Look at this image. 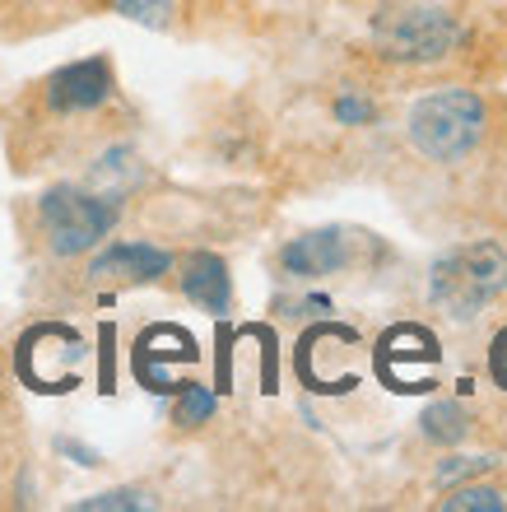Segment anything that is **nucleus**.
Returning a JSON list of instances; mask_svg holds the SVG:
<instances>
[{"mask_svg": "<svg viewBox=\"0 0 507 512\" xmlns=\"http://www.w3.org/2000/svg\"><path fill=\"white\" fill-rule=\"evenodd\" d=\"M507 289V247L498 243H470L447 252L428 275V298L447 317L470 322Z\"/></svg>", "mask_w": 507, "mask_h": 512, "instance_id": "1", "label": "nucleus"}, {"mask_svg": "<svg viewBox=\"0 0 507 512\" xmlns=\"http://www.w3.org/2000/svg\"><path fill=\"white\" fill-rule=\"evenodd\" d=\"M484 135V103L470 89H438L414 103L410 140L433 163H456L480 145Z\"/></svg>", "mask_w": 507, "mask_h": 512, "instance_id": "2", "label": "nucleus"}, {"mask_svg": "<svg viewBox=\"0 0 507 512\" xmlns=\"http://www.w3.org/2000/svg\"><path fill=\"white\" fill-rule=\"evenodd\" d=\"M140 182V159H135L131 149H107L103 159L89 168V187L98 191V196H107V201H117L126 187H135Z\"/></svg>", "mask_w": 507, "mask_h": 512, "instance_id": "9", "label": "nucleus"}, {"mask_svg": "<svg viewBox=\"0 0 507 512\" xmlns=\"http://www.w3.org/2000/svg\"><path fill=\"white\" fill-rule=\"evenodd\" d=\"M349 261V243L340 229H312L294 243H284L280 252V266L284 275H294V280H317V275H331Z\"/></svg>", "mask_w": 507, "mask_h": 512, "instance_id": "6", "label": "nucleus"}, {"mask_svg": "<svg viewBox=\"0 0 507 512\" xmlns=\"http://www.w3.org/2000/svg\"><path fill=\"white\" fill-rule=\"evenodd\" d=\"M461 42V28L447 10L433 5H410V10H391L377 19V52L387 61H442Z\"/></svg>", "mask_w": 507, "mask_h": 512, "instance_id": "4", "label": "nucleus"}, {"mask_svg": "<svg viewBox=\"0 0 507 512\" xmlns=\"http://www.w3.org/2000/svg\"><path fill=\"white\" fill-rule=\"evenodd\" d=\"M168 266H173V256L163 252V247L117 243L94 256L89 275L94 280H117V284H149V280H159V275H168Z\"/></svg>", "mask_w": 507, "mask_h": 512, "instance_id": "7", "label": "nucleus"}, {"mask_svg": "<svg viewBox=\"0 0 507 512\" xmlns=\"http://www.w3.org/2000/svg\"><path fill=\"white\" fill-rule=\"evenodd\" d=\"M377 117V108L363 94H340L335 98V122L340 126H368Z\"/></svg>", "mask_w": 507, "mask_h": 512, "instance_id": "15", "label": "nucleus"}, {"mask_svg": "<svg viewBox=\"0 0 507 512\" xmlns=\"http://www.w3.org/2000/svg\"><path fill=\"white\" fill-rule=\"evenodd\" d=\"M210 415H214V391L201 387V382H187L182 396H177V424H182V429H196V424H205Z\"/></svg>", "mask_w": 507, "mask_h": 512, "instance_id": "12", "label": "nucleus"}, {"mask_svg": "<svg viewBox=\"0 0 507 512\" xmlns=\"http://www.w3.org/2000/svg\"><path fill=\"white\" fill-rule=\"evenodd\" d=\"M38 219L47 233V247L56 256H80L98 247L117 224V201L84 187H52L38 201Z\"/></svg>", "mask_w": 507, "mask_h": 512, "instance_id": "3", "label": "nucleus"}, {"mask_svg": "<svg viewBox=\"0 0 507 512\" xmlns=\"http://www.w3.org/2000/svg\"><path fill=\"white\" fill-rule=\"evenodd\" d=\"M149 508V494L140 489H107V494H94V499H80V512H140Z\"/></svg>", "mask_w": 507, "mask_h": 512, "instance_id": "13", "label": "nucleus"}, {"mask_svg": "<svg viewBox=\"0 0 507 512\" xmlns=\"http://www.w3.org/2000/svg\"><path fill=\"white\" fill-rule=\"evenodd\" d=\"M182 294L205 312H228V303H233L228 266L214 252H191L187 266H182Z\"/></svg>", "mask_w": 507, "mask_h": 512, "instance_id": "8", "label": "nucleus"}, {"mask_svg": "<svg viewBox=\"0 0 507 512\" xmlns=\"http://www.w3.org/2000/svg\"><path fill=\"white\" fill-rule=\"evenodd\" d=\"M442 508L447 512H503L507 499L498 494V489H456L452 499H442Z\"/></svg>", "mask_w": 507, "mask_h": 512, "instance_id": "14", "label": "nucleus"}, {"mask_svg": "<svg viewBox=\"0 0 507 512\" xmlns=\"http://www.w3.org/2000/svg\"><path fill=\"white\" fill-rule=\"evenodd\" d=\"M121 19L131 24H145V28H168L173 24V0H107Z\"/></svg>", "mask_w": 507, "mask_h": 512, "instance_id": "11", "label": "nucleus"}, {"mask_svg": "<svg viewBox=\"0 0 507 512\" xmlns=\"http://www.w3.org/2000/svg\"><path fill=\"white\" fill-rule=\"evenodd\" d=\"M466 429H470V419L456 401H438V405H428L424 410V433L433 438V443H461Z\"/></svg>", "mask_w": 507, "mask_h": 512, "instance_id": "10", "label": "nucleus"}, {"mask_svg": "<svg viewBox=\"0 0 507 512\" xmlns=\"http://www.w3.org/2000/svg\"><path fill=\"white\" fill-rule=\"evenodd\" d=\"M489 466V457H452V461H442L438 466V485H452V480H461V475H475V471H484Z\"/></svg>", "mask_w": 507, "mask_h": 512, "instance_id": "16", "label": "nucleus"}, {"mask_svg": "<svg viewBox=\"0 0 507 512\" xmlns=\"http://www.w3.org/2000/svg\"><path fill=\"white\" fill-rule=\"evenodd\" d=\"M112 94V66L103 56H89V61H75V66H61L47 80V103L56 112H89L98 103H107Z\"/></svg>", "mask_w": 507, "mask_h": 512, "instance_id": "5", "label": "nucleus"}]
</instances>
